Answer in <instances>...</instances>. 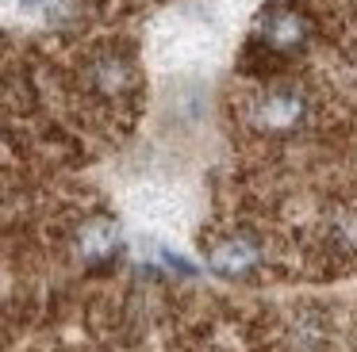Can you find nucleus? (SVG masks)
<instances>
[{
	"label": "nucleus",
	"instance_id": "obj_2",
	"mask_svg": "<svg viewBox=\"0 0 357 352\" xmlns=\"http://www.w3.org/2000/svg\"><path fill=\"white\" fill-rule=\"evenodd\" d=\"M257 42L265 46L269 54H300L303 46L311 42V19L303 8L292 4H273L269 12L261 15L257 23Z\"/></svg>",
	"mask_w": 357,
	"mask_h": 352
},
{
	"label": "nucleus",
	"instance_id": "obj_6",
	"mask_svg": "<svg viewBox=\"0 0 357 352\" xmlns=\"http://www.w3.org/2000/svg\"><path fill=\"white\" fill-rule=\"evenodd\" d=\"M20 4H24V8H39L43 0H20Z\"/></svg>",
	"mask_w": 357,
	"mask_h": 352
},
{
	"label": "nucleus",
	"instance_id": "obj_1",
	"mask_svg": "<svg viewBox=\"0 0 357 352\" xmlns=\"http://www.w3.org/2000/svg\"><path fill=\"white\" fill-rule=\"evenodd\" d=\"M307 92L296 88V84H269V88L257 92L254 107H250V119L257 130L265 134H292L307 122Z\"/></svg>",
	"mask_w": 357,
	"mask_h": 352
},
{
	"label": "nucleus",
	"instance_id": "obj_5",
	"mask_svg": "<svg viewBox=\"0 0 357 352\" xmlns=\"http://www.w3.org/2000/svg\"><path fill=\"white\" fill-rule=\"evenodd\" d=\"M93 84L104 92V96H119V92H127L135 84V69L127 58H119V54H104V58L93 61Z\"/></svg>",
	"mask_w": 357,
	"mask_h": 352
},
{
	"label": "nucleus",
	"instance_id": "obj_4",
	"mask_svg": "<svg viewBox=\"0 0 357 352\" xmlns=\"http://www.w3.org/2000/svg\"><path fill=\"white\" fill-rule=\"evenodd\" d=\"M119 245H123V234H119V226L112 218H89L85 226H81V234H77V253L89 260V264L112 260L119 253Z\"/></svg>",
	"mask_w": 357,
	"mask_h": 352
},
{
	"label": "nucleus",
	"instance_id": "obj_3",
	"mask_svg": "<svg viewBox=\"0 0 357 352\" xmlns=\"http://www.w3.org/2000/svg\"><path fill=\"white\" fill-rule=\"evenodd\" d=\"M208 264H211V272L223 275V280H246V275H254L257 264H261V245L250 234H227L223 241L211 245Z\"/></svg>",
	"mask_w": 357,
	"mask_h": 352
}]
</instances>
